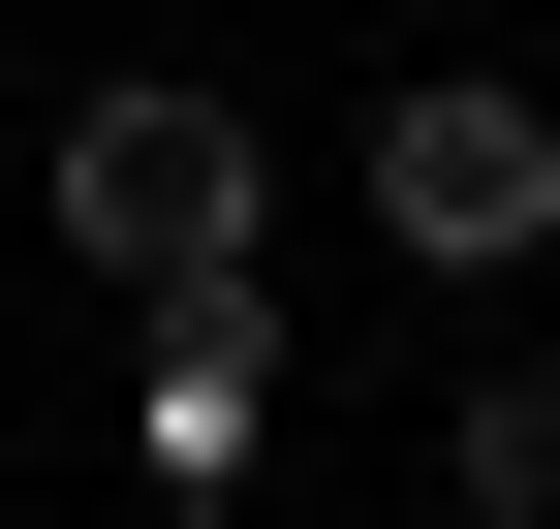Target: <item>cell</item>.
<instances>
[{
  "label": "cell",
  "instance_id": "2",
  "mask_svg": "<svg viewBox=\"0 0 560 529\" xmlns=\"http://www.w3.org/2000/svg\"><path fill=\"white\" fill-rule=\"evenodd\" d=\"M342 219H374L405 281H529V249H560V94H529V62H374Z\"/></svg>",
  "mask_w": 560,
  "mask_h": 529
},
{
  "label": "cell",
  "instance_id": "3",
  "mask_svg": "<svg viewBox=\"0 0 560 529\" xmlns=\"http://www.w3.org/2000/svg\"><path fill=\"white\" fill-rule=\"evenodd\" d=\"M249 436H280V311L249 281H156V374H125V468H156L187 529L249 498Z\"/></svg>",
  "mask_w": 560,
  "mask_h": 529
},
{
  "label": "cell",
  "instance_id": "5",
  "mask_svg": "<svg viewBox=\"0 0 560 529\" xmlns=\"http://www.w3.org/2000/svg\"><path fill=\"white\" fill-rule=\"evenodd\" d=\"M0 468H32V436H0Z\"/></svg>",
  "mask_w": 560,
  "mask_h": 529
},
{
  "label": "cell",
  "instance_id": "1",
  "mask_svg": "<svg viewBox=\"0 0 560 529\" xmlns=\"http://www.w3.org/2000/svg\"><path fill=\"white\" fill-rule=\"evenodd\" d=\"M32 219L94 249L125 311H156V281H249V249H280V125L219 94V62H94L62 156H32Z\"/></svg>",
  "mask_w": 560,
  "mask_h": 529
},
{
  "label": "cell",
  "instance_id": "4",
  "mask_svg": "<svg viewBox=\"0 0 560 529\" xmlns=\"http://www.w3.org/2000/svg\"><path fill=\"white\" fill-rule=\"evenodd\" d=\"M436 498H467V529H560V343H499V374L436 405Z\"/></svg>",
  "mask_w": 560,
  "mask_h": 529
}]
</instances>
